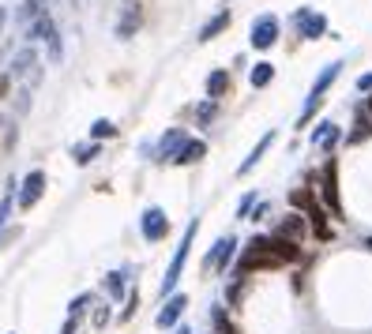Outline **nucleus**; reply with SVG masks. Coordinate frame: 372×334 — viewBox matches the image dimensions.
<instances>
[{
	"instance_id": "obj_18",
	"label": "nucleus",
	"mask_w": 372,
	"mask_h": 334,
	"mask_svg": "<svg viewBox=\"0 0 372 334\" xmlns=\"http://www.w3.org/2000/svg\"><path fill=\"white\" fill-rule=\"evenodd\" d=\"M203 158H207V143L188 135V143L181 147V154L173 158V165H196V162H203Z\"/></svg>"
},
{
	"instance_id": "obj_38",
	"label": "nucleus",
	"mask_w": 372,
	"mask_h": 334,
	"mask_svg": "<svg viewBox=\"0 0 372 334\" xmlns=\"http://www.w3.org/2000/svg\"><path fill=\"white\" fill-rule=\"evenodd\" d=\"M365 106H369V113H372V94H369V102H365Z\"/></svg>"
},
{
	"instance_id": "obj_16",
	"label": "nucleus",
	"mask_w": 372,
	"mask_h": 334,
	"mask_svg": "<svg viewBox=\"0 0 372 334\" xmlns=\"http://www.w3.org/2000/svg\"><path fill=\"white\" fill-rule=\"evenodd\" d=\"M271 147H275V132H264V135H259V143L248 150V158H244V162L237 165V177H248V173L256 169L259 162H264V154H267Z\"/></svg>"
},
{
	"instance_id": "obj_9",
	"label": "nucleus",
	"mask_w": 372,
	"mask_h": 334,
	"mask_svg": "<svg viewBox=\"0 0 372 334\" xmlns=\"http://www.w3.org/2000/svg\"><path fill=\"white\" fill-rule=\"evenodd\" d=\"M139 233H143L147 244H158L170 237V214L162 211V206H147L143 214H139Z\"/></svg>"
},
{
	"instance_id": "obj_36",
	"label": "nucleus",
	"mask_w": 372,
	"mask_h": 334,
	"mask_svg": "<svg viewBox=\"0 0 372 334\" xmlns=\"http://www.w3.org/2000/svg\"><path fill=\"white\" fill-rule=\"evenodd\" d=\"M4 23H8V12H4V8H0V30H4Z\"/></svg>"
},
{
	"instance_id": "obj_31",
	"label": "nucleus",
	"mask_w": 372,
	"mask_h": 334,
	"mask_svg": "<svg viewBox=\"0 0 372 334\" xmlns=\"http://www.w3.org/2000/svg\"><path fill=\"white\" fill-rule=\"evenodd\" d=\"M106 320H109V305H98L94 308V327H106Z\"/></svg>"
},
{
	"instance_id": "obj_14",
	"label": "nucleus",
	"mask_w": 372,
	"mask_h": 334,
	"mask_svg": "<svg viewBox=\"0 0 372 334\" xmlns=\"http://www.w3.org/2000/svg\"><path fill=\"white\" fill-rule=\"evenodd\" d=\"M38 64H42V60H38V49H34V45H27V49L15 57L12 75H23L27 83H38V79H42V68H38Z\"/></svg>"
},
{
	"instance_id": "obj_7",
	"label": "nucleus",
	"mask_w": 372,
	"mask_h": 334,
	"mask_svg": "<svg viewBox=\"0 0 372 334\" xmlns=\"http://www.w3.org/2000/svg\"><path fill=\"white\" fill-rule=\"evenodd\" d=\"M143 27V0H121V12H117V38L128 42L139 34Z\"/></svg>"
},
{
	"instance_id": "obj_17",
	"label": "nucleus",
	"mask_w": 372,
	"mask_h": 334,
	"mask_svg": "<svg viewBox=\"0 0 372 334\" xmlns=\"http://www.w3.org/2000/svg\"><path fill=\"white\" fill-rule=\"evenodd\" d=\"M275 233L301 244V241H305V233H308V218H301V214H286V218H282V226L275 229Z\"/></svg>"
},
{
	"instance_id": "obj_15",
	"label": "nucleus",
	"mask_w": 372,
	"mask_h": 334,
	"mask_svg": "<svg viewBox=\"0 0 372 334\" xmlns=\"http://www.w3.org/2000/svg\"><path fill=\"white\" fill-rule=\"evenodd\" d=\"M229 23H233V15H229V8H222V12H215L207 23L200 27V34H196V42L200 45H207V42H215L218 34H226L229 30Z\"/></svg>"
},
{
	"instance_id": "obj_19",
	"label": "nucleus",
	"mask_w": 372,
	"mask_h": 334,
	"mask_svg": "<svg viewBox=\"0 0 372 334\" xmlns=\"http://www.w3.org/2000/svg\"><path fill=\"white\" fill-rule=\"evenodd\" d=\"M229 86H233L229 71H226V68H215V71L207 75V98H211V102H222L226 94H229Z\"/></svg>"
},
{
	"instance_id": "obj_23",
	"label": "nucleus",
	"mask_w": 372,
	"mask_h": 334,
	"mask_svg": "<svg viewBox=\"0 0 372 334\" xmlns=\"http://www.w3.org/2000/svg\"><path fill=\"white\" fill-rule=\"evenodd\" d=\"M192 117H196V124H200V128H211V124L218 121V102H211V98H203L200 106L192 109Z\"/></svg>"
},
{
	"instance_id": "obj_26",
	"label": "nucleus",
	"mask_w": 372,
	"mask_h": 334,
	"mask_svg": "<svg viewBox=\"0 0 372 334\" xmlns=\"http://www.w3.org/2000/svg\"><path fill=\"white\" fill-rule=\"evenodd\" d=\"M113 135H117V124H113V121H106V117L91 124V139H94V143H102V139H113Z\"/></svg>"
},
{
	"instance_id": "obj_1",
	"label": "nucleus",
	"mask_w": 372,
	"mask_h": 334,
	"mask_svg": "<svg viewBox=\"0 0 372 334\" xmlns=\"http://www.w3.org/2000/svg\"><path fill=\"white\" fill-rule=\"evenodd\" d=\"M301 259V244L297 241H286V237H252L244 244L241 259L233 267V278H244L252 270H275V267H286V263H297Z\"/></svg>"
},
{
	"instance_id": "obj_20",
	"label": "nucleus",
	"mask_w": 372,
	"mask_h": 334,
	"mask_svg": "<svg viewBox=\"0 0 372 334\" xmlns=\"http://www.w3.org/2000/svg\"><path fill=\"white\" fill-rule=\"evenodd\" d=\"M305 218H308V229H312L316 237H320V241H331V226H327V211H323L320 203H312L305 211Z\"/></svg>"
},
{
	"instance_id": "obj_11",
	"label": "nucleus",
	"mask_w": 372,
	"mask_h": 334,
	"mask_svg": "<svg viewBox=\"0 0 372 334\" xmlns=\"http://www.w3.org/2000/svg\"><path fill=\"white\" fill-rule=\"evenodd\" d=\"M45 192V169H30L27 177L19 180V195H15V203L23 206V211H30V206H38Z\"/></svg>"
},
{
	"instance_id": "obj_30",
	"label": "nucleus",
	"mask_w": 372,
	"mask_h": 334,
	"mask_svg": "<svg viewBox=\"0 0 372 334\" xmlns=\"http://www.w3.org/2000/svg\"><path fill=\"white\" fill-rule=\"evenodd\" d=\"M136 308H139V293L132 289V293H128V300H124V312H121V323H128L132 315H136Z\"/></svg>"
},
{
	"instance_id": "obj_37",
	"label": "nucleus",
	"mask_w": 372,
	"mask_h": 334,
	"mask_svg": "<svg viewBox=\"0 0 372 334\" xmlns=\"http://www.w3.org/2000/svg\"><path fill=\"white\" fill-rule=\"evenodd\" d=\"M361 244H365V248H369V252H372V237H365V241H361Z\"/></svg>"
},
{
	"instance_id": "obj_6",
	"label": "nucleus",
	"mask_w": 372,
	"mask_h": 334,
	"mask_svg": "<svg viewBox=\"0 0 372 334\" xmlns=\"http://www.w3.org/2000/svg\"><path fill=\"white\" fill-rule=\"evenodd\" d=\"M290 23L297 27V38H305V42H320V38L327 34V15L316 12V8H297V12L290 15Z\"/></svg>"
},
{
	"instance_id": "obj_10",
	"label": "nucleus",
	"mask_w": 372,
	"mask_h": 334,
	"mask_svg": "<svg viewBox=\"0 0 372 334\" xmlns=\"http://www.w3.org/2000/svg\"><path fill=\"white\" fill-rule=\"evenodd\" d=\"M237 256V237H218L215 248L207 252V259H203V270H215V274H226L229 263H233Z\"/></svg>"
},
{
	"instance_id": "obj_8",
	"label": "nucleus",
	"mask_w": 372,
	"mask_h": 334,
	"mask_svg": "<svg viewBox=\"0 0 372 334\" xmlns=\"http://www.w3.org/2000/svg\"><path fill=\"white\" fill-rule=\"evenodd\" d=\"M185 143H188V132L185 128H170L162 139L154 143V147H143V154L154 158V162H170L173 165V158L181 154V147H185Z\"/></svg>"
},
{
	"instance_id": "obj_33",
	"label": "nucleus",
	"mask_w": 372,
	"mask_h": 334,
	"mask_svg": "<svg viewBox=\"0 0 372 334\" xmlns=\"http://www.w3.org/2000/svg\"><path fill=\"white\" fill-rule=\"evenodd\" d=\"M75 331H79V315H68L65 327H60V334H75Z\"/></svg>"
},
{
	"instance_id": "obj_5",
	"label": "nucleus",
	"mask_w": 372,
	"mask_h": 334,
	"mask_svg": "<svg viewBox=\"0 0 372 334\" xmlns=\"http://www.w3.org/2000/svg\"><path fill=\"white\" fill-rule=\"evenodd\" d=\"M312 188H320L331 218H342V203H338V162H335V158H327L323 173H320V177H312Z\"/></svg>"
},
{
	"instance_id": "obj_27",
	"label": "nucleus",
	"mask_w": 372,
	"mask_h": 334,
	"mask_svg": "<svg viewBox=\"0 0 372 334\" xmlns=\"http://www.w3.org/2000/svg\"><path fill=\"white\" fill-rule=\"evenodd\" d=\"M72 154H75V165H86V162H94V158L102 154V147H98V143H79Z\"/></svg>"
},
{
	"instance_id": "obj_21",
	"label": "nucleus",
	"mask_w": 372,
	"mask_h": 334,
	"mask_svg": "<svg viewBox=\"0 0 372 334\" xmlns=\"http://www.w3.org/2000/svg\"><path fill=\"white\" fill-rule=\"evenodd\" d=\"M53 34H57V23H53V15H49V12H45L42 19H34V23L27 27V38H30V45H34V42H49Z\"/></svg>"
},
{
	"instance_id": "obj_35",
	"label": "nucleus",
	"mask_w": 372,
	"mask_h": 334,
	"mask_svg": "<svg viewBox=\"0 0 372 334\" xmlns=\"http://www.w3.org/2000/svg\"><path fill=\"white\" fill-rule=\"evenodd\" d=\"M173 334H192V327H173Z\"/></svg>"
},
{
	"instance_id": "obj_34",
	"label": "nucleus",
	"mask_w": 372,
	"mask_h": 334,
	"mask_svg": "<svg viewBox=\"0 0 372 334\" xmlns=\"http://www.w3.org/2000/svg\"><path fill=\"white\" fill-rule=\"evenodd\" d=\"M8 86H12V79H8V75H0V98H8Z\"/></svg>"
},
{
	"instance_id": "obj_22",
	"label": "nucleus",
	"mask_w": 372,
	"mask_h": 334,
	"mask_svg": "<svg viewBox=\"0 0 372 334\" xmlns=\"http://www.w3.org/2000/svg\"><path fill=\"white\" fill-rule=\"evenodd\" d=\"M248 83H252V91H264V86H271L275 83V64L271 60H256L248 71Z\"/></svg>"
},
{
	"instance_id": "obj_4",
	"label": "nucleus",
	"mask_w": 372,
	"mask_h": 334,
	"mask_svg": "<svg viewBox=\"0 0 372 334\" xmlns=\"http://www.w3.org/2000/svg\"><path fill=\"white\" fill-rule=\"evenodd\" d=\"M279 34H282V19H279V15H271V12H264V15H256L252 27H248V45L256 53H267V49L279 45Z\"/></svg>"
},
{
	"instance_id": "obj_28",
	"label": "nucleus",
	"mask_w": 372,
	"mask_h": 334,
	"mask_svg": "<svg viewBox=\"0 0 372 334\" xmlns=\"http://www.w3.org/2000/svg\"><path fill=\"white\" fill-rule=\"evenodd\" d=\"M42 15H45V0H27V4H23V15H19V19L30 27V23L42 19Z\"/></svg>"
},
{
	"instance_id": "obj_32",
	"label": "nucleus",
	"mask_w": 372,
	"mask_h": 334,
	"mask_svg": "<svg viewBox=\"0 0 372 334\" xmlns=\"http://www.w3.org/2000/svg\"><path fill=\"white\" fill-rule=\"evenodd\" d=\"M358 94H372V71L358 75Z\"/></svg>"
},
{
	"instance_id": "obj_12",
	"label": "nucleus",
	"mask_w": 372,
	"mask_h": 334,
	"mask_svg": "<svg viewBox=\"0 0 372 334\" xmlns=\"http://www.w3.org/2000/svg\"><path fill=\"white\" fill-rule=\"evenodd\" d=\"M342 139H346V135H342V128H338L335 121H320V124L312 128V147L323 150V154H331V150H335Z\"/></svg>"
},
{
	"instance_id": "obj_24",
	"label": "nucleus",
	"mask_w": 372,
	"mask_h": 334,
	"mask_svg": "<svg viewBox=\"0 0 372 334\" xmlns=\"http://www.w3.org/2000/svg\"><path fill=\"white\" fill-rule=\"evenodd\" d=\"M106 293L113 300H121L124 293H128V270H113V274L106 278Z\"/></svg>"
},
{
	"instance_id": "obj_13",
	"label": "nucleus",
	"mask_w": 372,
	"mask_h": 334,
	"mask_svg": "<svg viewBox=\"0 0 372 334\" xmlns=\"http://www.w3.org/2000/svg\"><path fill=\"white\" fill-rule=\"evenodd\" d=\"M185 308H188V297H185V293H173V297H165V305H162V312H158L154 323H158L162 331L177 327L181 315H185Z\"/></svg>"
},
{
	"instance_id": "obj_29",
	"label": "nucleus",
	"mask_w": 372,
	"mask_h": 334,
	"mask_svg": "<svg viewBox=\"0 0 372 334\" xmlns=\"http://www.w3.org/2000/svg\"><path fill=\"white\" fill-rule=\"evenodd\" d=\"M256 203H259V195L256 192H248L241 203H237V218H252V211H256Z\"/></svg>"
},
{
	"instance_id": "obj_25",
	"label": "nucleus",
	"mask_w": 372,
	"mask_h": 334,
	"mask_svg": "<svg viewBox=\"0 0 372 334\" xmlns=\"http://www.w3.org/2000/svg\"><path fill=\"white\" fill-rule=\"evenodd\" d=\"M15 195H19V184H15V180H8V188H4V200H0V229H4L8 214H12V206H15Z\"/></svg>"
},
{
	"instance_id": "obj_3",
	"label": "nucleus",
	"mask_w": 372,
	"mask_h": 334,
	"mask_svg": "<svg viewBox=\"0 0 372 334\" xmlns=\"http://www.w3.org/2000/svg\"><path fill=\"white\" fill-rule=\"evenodd\" d=\"M196 233H200V218H192V222L185 226V237H181L177 252H173V259H170V267H165V278H162V297H173V289H177L181 274H185V263H188V256H192Z\"/></svg>"
},
{
	"instance_id": "obj_2",
	"label": "nucleus",
	"mask_w": 372,
	"mask_h": 334,
	"mask_svg": "<svg viewBox=\"0 0 372 334\" xmlns=\"http://www.w3.org/2000/svg\"><path fill=\"white\" fill-rule=\"evenodd\" d=\"M342 60H331V64H323V71L312 79V86H308V98H305V109H301V117H297V124L294 128L301 132V128H308L312 124V117H316V109L323 106V98H327V91L338 83V75H342Z\"/></svg>"
},
{
	"instance_id": "obj_39",
	"label": "nucleus",
	"mask_w": 372,
	"mask_h": 334,
	"mask_svg": "<svg viewBox=\"0 0 372 334\" xmlns=\"http://www.w3.org/2000/svg\"><path fill=\"white\" fill-rule=\"evenodd\" d=\"M226 4H229V0H226Z\"/></svg>"
}]
</instances>
